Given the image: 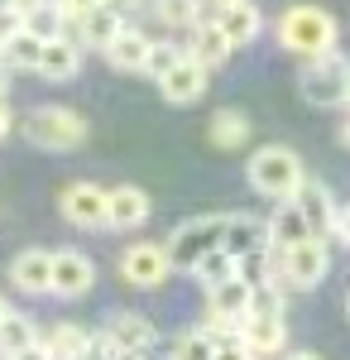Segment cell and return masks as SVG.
I'll return each instance as SVG.
<instances>
[{
  "instance_id": "6da1fadb",
  "label": "cell",
  "mask_w": 350,
  "mask_h": 360,
  "mask_svg": "<svg viewBox=\"0 0 350 360\" xmlns=\"http://www.w3.org/2000/svg\"><path fill=\"white\" fill-rule=\"evenodd\" d=\"M278 44L297 58H326L336 53V20L317 5H293L278 15Z\"/></svg>"
},
{
  "instance_id": "7a4b0ae2",
  "label": "cell",
  "mask_w": 350,
  "mask_h": 360,
  "mask_svg": "<svg viewBox=\"0 0 350 360\" xmlns=\"http://www.w3.org/2000/svg\"><path fill=\"white\" fill-rule=\"evenodd\" d=\"M302 178H307V173H302V159H297L293 149H283V144H264V149H254V159H249V188L273 197V202L297 197Z\"/></svg>"
},
{
  "instance_id": "3957f363",
  "label": "cell",
  "mask_w": 350,
  "mask_h": 360,
  "mask_svg": "<svg viewBox=\"0 0 350 360\" xmlns=\"http://www.w3.org/2000/svg\"><path fill=\"white\" fill-rule=\"evenodd\" d=\"M297 86H302V101L307 106H341L350 91V63L341 53H326V58H307V68L297 72Z\"/></svg>"
},
{
  "instance_id": "277c9868",
  "label": "cell",
  "mask_w": 350,
  "mask_h": 360,
  "mask_svg": "<svg viewBox=\"0 0 350 360\" xmlns=\"http://www.w3.org/2000/svg\"><path fill=\"white\" fill-rule=\"evenodd\" d=\"M221 236H226V217H192V221H183L173 236H168L163 255H168L173 269H188V274H192L202 255L221 250Z\"/></svg>"
},
{
  "instance_id": "5b68a950",
  "label": "cell",
  "mask_w": 350,
  "mask_h": 360,
  "mask_svg": "<svg viewBox=\"0 0 350 360\" xmlns=\"http://www.w3.org/2000/svg\"><path fill=\"white\" fill-rule=\"evenodd\" d=\"M25 135H29V144L63 154V149H77L86 139V120L77 111H67V106H39V111H29Z\"/></svg>"
},
{
  "instance_id": "8992f818",
  "label": "cell",
  "mask_w": 350,
  "mask_h": 360,
  "mask_svg": "<svg viewBox=\"0 0 350 360\" xmlns=\"http://www.w3.org/2000/svg\"><path fill=\"white\" fill-rule=\"evenodd\" d=\"M326 274H331V250H326V240L307 236L302 245L283 250V278H288V288H317Z\"/></svg>"
},
{
  "instance_id": "52a82bcc",
  "label": "cell",
  "mask_w": 350,
  "mask_h": 360,
  "mask_svg": "<svg viewBox=\"0 0 350 360\" xmlns=\"http://www.w3.org/2000/svg\"><path fill=\"white\" fill-rule=\"evenodd\" d=\"M235 341L249 356H273L288 341V322H283V312H245L235 322Z\"/></svg>"
},
{
  "instance_id": "ba28073f",
  "label": "cell",
  "mask_w": 350,
  "mask_h": 360,
  "mask_svg": "<svg viewBox=\"0 0 350 360\" xmlns=\"http://www.w3.org/2000/svg\"><path fill=\"white\" fill-rule=\"evenodd\" d=\"M58 212H63V221L77 226V231L106 226V188H96V183H67L63 197H58Z\"/></svg>"
},
{
  "instance_id": "9c48e42d",
  "label": "cell",
  "mask_w": 350,
  "mask_h": 360,
  "mask_svg": "<svg viewBox=\"0 0 350 360\" xmlns=\"http://www.w3.org/2000/svg\"><path fill=\"white\" fill-rule=\"evenodd\" d=\"M168 255H163V245H154V240H135V245L120 250V274H125V283H135V288H159L163 278H168Z\"/></svg>"
},
{
  "instance_id": "30bf717a",
  "label": "cell",
  "mask_w": 350,
  "mask_h": 360,
  "mask_svg": "<svg viewBox=\"0 0 350 360\" xmlns=\"http://www.w3.org/2000/svg\"><path fill=\"white\" fill-rule=\"evenodd\" d=\"M91 283H96V264L82 250H58L48 293H58V298H82V293H91Z\"/></svg>"
},
{
  "instance_id": "8fae6325",
  "label": "cell",
  "mask_w": 350,
  "mask_h": 360,
  "mask_svg": "<svg viewBox=\"0 0 350 360\" xmlns=\"http://www.w3.org/2000/svg\"><path fill=\"white\" fill-rule=\"evenodd\" d=\"M221 250L235 259V264H245V259H259L264 250H269V231H264V221H254V217H245V212H235V217H226V236H221Z\"/></svg>"
},
{
  "instance_id": "7c38bea8",
  "label": "cell",
  "mask_w": 350,
  "mask_h": 360,
  "mask_svg": "<svg viewBox=\"0 0 350 360\" xmlns=\"http://www.w3.org/2000/svg\"><path fill=\"white\" fill-rule=\"evenodd\" d=\"M159 91H163V101H173V106H192L202 91H207V68L197 63V58H178L168 72L159 77Z\"/></svg>"
},
{
  "instance_id": "4fadbf2b",
  "label": "cell",
  "mask_w": 350,
  "mask_h": 360,
  "mask_svg": "<svg viewBox=\"0 0 350 360\" xmlns=\"http://www.w3.org/2000/svg\"><path fill=\"white\" fill-rule=\"evenodd\" d=\"M297 212L307 217V231L317 236V240H326L331 231H336V202H331V193H326V183H317V178H302V188H297Z\"/></svg>"
},
{
  "instance_id": "5bb4252c",
  "label": "cell",
  "mask_w": 350,
  "mask_h": 360,
  "mask_svg": "<svg viewBox=\"0 0 350 360\" xmlns=\"http://www.w3.org/2000/svg\"><path fill=\"white\" fill-rule=\"evenodd\" d=\"M149 221V193L135 188V183H120V188H106V226L115 231H135V226Z\"/></svg>"
},
{
  "instance_id": "9a60e30c",
  "label": "cell",
  "mask_w": 350,
  "mask_h": 360,
  "mask_svg": "<svg viewBox=\"0 0 350 360\" xmlns=\"http://www.w3.org/2000/svg\"><path fill=\"white\" fill-rule=\"evenodd\" d=\"M216 29L226 34V44H231V49H240V44H254V39H259V29H264V15H259V5H249V0H235V5H221V15H216Z\"/></svg>"
},
{
  "instance_id": "2e32d148",
  "label": "cell",
  "mask_w": 350,
  "mask_h": 360,
  "mask_svg": "<svg viewBox=\"0 0 350 360\" xmlns=\"http://www.w3.org/2000/svg\"><path fill=\"white\" fill-rule=\"evenodd\" d=\"M39 72L48 77V82H72L82 72V44L77 39H67V34H58L44 44V53H39Z\"/></svg>"
},
{
  "instance_id": "e0dca14e",
  "label": "cell",
  "mask_w": 350,
  "mask_h": 360,
  "mask_svg": "<svg viewBox=\"0 0 350 360\" xmlns=\"http://www.w3.org/2000/svg\"><path fill=\"white\" fill-rule=\"evenodd\" d=\"M10 278H15L20 293H48V283H53V255L48 250H20L10 259Z\"/></svg>"
},
{
  "instance_id": "ac0fdd59",
  "label": "cell",
  "mask_w": 350,
  "mask_h": 360,
  "mask_svg": "<svg viewBox=\"0 0 350 360\" xmlns=\"http://www.w3.org/2000/svg\"><path fill=\"white\" fill-rule=\"evenodd\" d=\"M106 336L120 346V351H135V356H149L154 351V341H159V327L149 322V317H139V312H120V317H110Z\"/></svg>"
},
{
  "instance_id": "d6986e66",
  "label": "cell",
  "mask_w": 350,
  "mask_h": 360,
  "mask_svg": "<svg viewBox=\"0 0 350 360\" xmlns=\"http://www.w3.org/2000/svg\"><path fill=\"white\" fill-rule=\"evenodd\" d=\"M149 49H154L149 34H139V29H120V34L110 39V49H106V63L115 68V72H144Z\"/></svg>"
},
{
  "instance_id": "ffe728a7",
  "label": "cell",
  "mask_w": 350,
  "mask_h": 360,
  "mask_svg": "<svg viewBox=\"0 0 350 360\" xmlns=\"http://www.w3.org/2000/svg\"><path fill=\"white\" fill-rule=\"evenodd\" d=\"M264 231H269V245L273 250H293V245H302V240L312 236V231H307V217L297 212L293 197L273 207V217H269V226H264Z\"/></svg>"
},
{
  "instance_id": "44dd1931",
  "label": "cell",
  "mask_w": 350,
  "mask_h": 360,
  "mask_svg": "<svg viewBox=\"0 0 350 360\" xmlns=\"http://www.w3.org/2000/svg\"><path fill=\"white\" fill-rule=\"evenodd\" d=\"M207 139H212L216 149H245V139H249V115L245 111H216L212 125H207Z\"/></svg>"
},
{
  "instance_id": "7402d4cb",
  "label": "cell",
  "mask_w": 350,
  "mask_h": 360,
  "mask_svg": "<svg viewBox=\"0 0 350 360\" xmlns=\"http://www.w3.org/2000/svg\"><path fill=\"white\" fill-rule=\"evenodd\" d=\"M39 346L48 351V360H82V351L91 346V336L82 332V327H72V322H63V327H53Z\"/></svg>"
},
{
  "instance_id": "603a6c76",
  "label": "cell",
  "mask_w": 350,
  "mask_h": 360,
  "mask_svg": "<svg viewBox=\"0 0 350 360\" xmlns=\"http://www.w3.org/2000/svg\"><path fill=\"white\" fill-rule=\"evenodd\" d=\"M188 58H197V63L212 72V68H221V63L231 58V44H226V34H221L216 25H197V39H192Z\"/></svg>"
},
{
  "instance_id": "cb8c5ba5",
  "label": "cell",
  "mask_w": 350,
  "mask_h": 360,
  "mask_svg": "<svg viewBox=\"0 0 350 360\" xmlns=\"http://www.w3.org/2000/svg\"><path fill=\"white\" fill-rule=\"evenodd\" d=\"M120 29H125V25H120V15H115L110 5H96V10L82 20V44H91V49H101V53H106L110 39H115Z\"/></svg>"
},
{
  "instance_id": "d4e9b609",
  "label": "cell",
  "mask_w": 350,
  "mask_h": 360,
  "mask_svg": "<svg viewBox=\"0 0 350 360\" xmlns=\"http://www.w3.org/2000/svg\"><path fill=\"white\" fill-rule=\"evenodd\" d=\"M29 346H39V332H34V322L10 312V317L0 322V360H15L20 351H29Z\"/></svg>"
},
{
  "instance_id": "484cf974",
  "label": "cell",
  "mask_w": 350,
  "mask_h": 360,
  "mask_svg": "<svg viewBox=\"0 0 350 360\" xmlns=\"http://www.w3.org/2000/svg\"><path fill=\"white\" fill-rule=\"evenodd\" d=\"M0 53L10 68H29V72H39V53H44V39H34V34H15L10 44H0Z\"/></svg>"
},
{
  "instance_id": "4316f807",
  "label": "cell",
  "mask_w": 350,
  "mask_h": 360,
  "mask_svg": "<svg viewBox=\"0 0 350 360\" xmlns=\"http://www.w3.org/2000/svg\"><path fill=\"white\" fill-rule=\"evenodd\" d=\"M154 15H159L168 29H197L202 20V0H154Z\"/></svg>"
},
{
  "instance_id": "83f0119b",
  "label": "cell",
  "mask_w": 350,
  "mask_h": 360,
  "mask_svg": "<svg viewBox=\"0 0 350 360\" xmlns=\"http://www.w3.org/2000/svg\"><path fill=\"white\" fill-rule=\"evenodd\" d=\"M192 274L202 278L207 288H216V283H226V278L240 274V264H235L226 250H212V255H202V259H197V269H192Z\"/></svg>"
},
{
  "instance_id": "f1b7e54d",
  "label": "cell",
  "mask_w": 350,
  "mask_h": 360,
  "mask_svg": "<svg viewBox=\"0 0 350 360\" xmlns=\"http://www.w3.org/2000/svg\"><path fill=\"white\" fill-rule=\"evenodd\" d=\"M216 356V341L207 332H183L173 341V360H212Z\"/></svg>"
},
{
  "instance_id": "f546056e",
  "label": "cell",
  "mask_w": 350,
  "mask_h": 360,
  "mask_svg": "<svg viewBox=\"0 0 350 360\" xmlns=\"http://www.w3.org/2000/svg\"><path fill=\"white\" fill-rule=\"evenodd\" d=\"M25 29L34 34V39H44V44H48V39L63 34V20H58L53 5H39V10H29V15H25Z\"/></svg>"
},
{
  "instance_id": "4dcf8cb0",
  "label": "cell",
  "mask_w": 350,
  "mask_h": 360,
  "mask_svg": "<svg viewBox=\"0 0 350 360\" xmlns=\"http://www.w3.org/2000/svg\"><path fill=\"white\" fill-rule=\"evenodd\" d=\"M178 58H183V49H173V44H154V49H149V63H144V72L159 82V77L173 68V63H178Z\"/></svg>"
},
{
  "instance_id": "1f68e13d",
  "label": "cell",
  "mask_w": 350,
  "mask_h": 360,
  "mask_svg": "<svg viewBox=\"0 0 350 360\" xmlns=\"http://www.w3.org/2000/svg\"><path fill=\"white\" fill-rule=\"evenodd\" d=\"M96 5H101V0H53V10H58V20H63V25H82Z\"/></svg>"
},
{
  "instance_id": "d6a6232c",
  "label": "cell",
  "mask_w": 350,
  "mask_h": 360,
  "mask_svg": "<svg viewBox=\"0 0 350 360\" xmlns=\"http://www.w3.org/2000/svg\"><path fill=\"white\" fill-rule=\"evenodd\" d=\"M15 34H25V10H15L10 0L0 5V44H10Z\"/></svg>"
},
{
  "instance_id": "836d02e7",
  "label": "cell",
  "mask_w": 350,
  "mask_h": 360,
  "mask_svg": "<svg viewBox=\"0 0 350 360\" xmlns=\"http://www.w3.org/2000/svg\"><path fill=\"white\" fill-rule=\"evenodd\" d=\"M212 360H254V356H249L240 341L231 336V341H216V356H212Z\"/></svg>"
},
{
  "instance_id": "e575fe53",
  "label": "cell",
  "mask_w": 350,
  "mask_h": 360,
  "mask_svg": "<svg viewBox=\"0 0 350 360\" xmlns=\"http://www.w3.org/2000/svg\"><path fill=\"white\" fill-rule=\"evenodd\" d=\"M336 236L350 245V207H341V212H336Z\"/></svg>"
},
{
  "instance_id": "d590c367",
  "label": "cell",
  "mask_w": 350,
  "mask_h": 360,
  "mask_svg": "<svg viewBox=\"0 0 350 360\" xmlns=\"http://www.w3.org/2000/svg\"><path fill=\"white\" fill-rule=\"evenodd\" d=\"M15 360H48V351H44V346H29V351H20Z\"/></svg>"
},
{
  "instance_id": "8d00e7d4",
  "label": "cell",
  "mask_w": 350,
  "mask_h": 360,
  "mask_svg": "<svg viewBox=\"0 0 350 360\" xmlns=\"http://www.w3.org/2000/svg\"><path fill=\"white\" fill-rule=\"evenodd\" d=\"M10 5H15V10H25V15H29V10H39V5H53V0H10Z\"/></svg>"
},
{
  "instance_id": "74e56055",
  "label": "cell",
  "mask_w": 350,
  "mask_h": 360,
  "mask_svg": "<svg viewBox=\"0 0 350 360\" xmlns=\"http://www.w3.org/2000/svg\"><path fill=\"white\" fill-rule=\"evenodd\" d=\"M10 135V106H5V101H0V139Z\"/></svg>"
},
{
  "instance_id": "f35d334b",
  "label": "cell",
  "mask_w": 350,
  "mask_h": 360,
  "mask_svg": "<svg viewBox=\"0 0 350 360\" xmlns=\"http://www.w3.org/2000/svg\"><path fill=\"white\" fill-rule=\"evenodd\" d=\"M288 360H322V356H307V351H297V356H288Z\"/></svg>"
},
{
  "instance_id": "ab89813d",
  "label": "cell",
  "mask_w": 350,
  "mask_h": 360,
  "mask_svg": "<svg viewBox=\"0 0 350 360\" xmlns=\"http://www.w3.org/2000/svg\"><path fill=\"white\" fill-rule=\"evenodd\" d=\"M5 317H10V303H5V298H0V322H5Z\"/></svg>"
},
{
  "instance_id": "60d3db41",
  "label": "cell",
  "mask_w": 350,
  "mask_h": 360,
  "mask_svg": "<svg viewBox=\"0 0 350 360\" xmlns=\"http://www.w3.org/2000/svg\"><path fill=\"white\" fill-rule=\"evenodd\" d=\"M0 101H5V68H0Z\"/></svg>"
},
{
  "instance_id": "b9f144b4",
  "label": "cell",
  "mask_w": 350,
  "mask_h": 360,
  "mask_svg": "<svg viewBox=\"0 0 350 360\" xmlns=\"http://www.w3.org/2000/svg\"><path fill=\"white\" fill-rule=\"evenodd\" d=\"M216 5H235V0H216Z\"/></svg>"
},
{
  "instance_id": "7bdbcfd3",
  "label": "cell",
  "mask_w": 350,
  "mask_h": 360,
  "mask_svg": "<svg viewBox=\"0 0 350 360\" xmlns=\"http://www.w3.org/2000/svg\"><path fill=\"white\" fill-rule=\"evenodd\" d=\"M346 144H350V125H346Z\"/></svg>"
},
{
  "instance_id": "ee69618b",
  "label": "cell",
  "mask_w": 350,
  "mask_h": 360,
  "mask_svg": "<svg viewBox=\"0 0 350 360\" xmlns=\"http://www.w3.org/2000/svg\"><path fill=\"white\" fill-rule=\"evenodd\" d=\"M346 106H350V91H346Z\"/></svg>"
},
{
  "instance_id": "f6af8a7d",
  "label": "cell",
  "mask_w": 350,
  "mask_h": 360,
  "mask_svg": "<svg viewBox=\"0 0 350 360\" xmlns=\"http://www.w3.org/2000/svg\"><path fill=\"white\" fill-rule=\"evenodd\" d=\"M346 312H350V298H346Z\"/></svg>"
}]
</instances>
